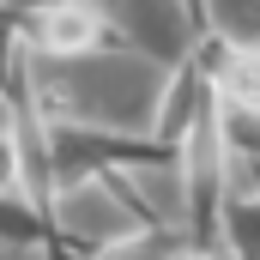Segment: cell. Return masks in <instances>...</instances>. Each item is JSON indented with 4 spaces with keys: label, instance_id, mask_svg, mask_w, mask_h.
<instances>
[{
    "label": "cell",
    "instance_id": "6da1fadb",
    "mask_svg": "<svg viewBox=\"0 0 260 260\" xmlns=\"http://www.w3.org/2000/svg\"><path fill=\"white\" fill-rule=\"evenodd\" d=\"M176 61L139 49L127 37H103L79 55H30L24 49V103L37 121H73L127 139H157V109Z\"/></svg>",
    "mask_w": 260,
    "mask_h": 260
},
{
    "label": "cell",
    "instance_id": "7a4b0ae2",
    "mask_svg": "<svg viewBox=\"0 0 260 260\" xmlns=\"http://www.w3.org/2000/svg\"><path fill=\"white\" fill-rule=\"evenodd\" d=\"M49 224H55V236H67L73 248H91V254H127L151 230L145 212L127 200V188L115 176H73V182H61L49 194Z\"/></svg>",
    "mask_w": 260,
    "mask_h": 260
},
{
    "label": "cell",
    "instance_id": "3957f363",
    "mask_svg": "<svg viewBox=\"0 0 260 260\" xmlns=\"http://www.w3.org/2000/svg\"><path fill=\"white\" fill-rule=\"evenodd\" d=\"M12 6L30 55H79V49H97L103 37H121L97 0H12Z\"/></svg>",
    "mask_w": 260,
    "mask_h": 260
},
{
    "label": "cell",
    "instance_id": "277c9868",
    "mask_svg": "<svg viewBox=\"0 0 260 260\" xmlns=\"http://www.w3.org/2000/svg\"><path fill=\"white\" fill-rule=\"evenodd\" d=\"M97 6H103V18L127 43L164 55V61H188L200 49V30H194V18H188L182 0H97Z\"/></svg>",
    "mask_w": 260,
    "mask_h": 260
},
{
    "label": "cell",
    "instance_id": "5b68a950",
    "mask_svg": "<svg viewBox=\"0 0 260 260\" xmlns=\"http://www.w3.org/2000/svg\"><path fill=\"white\" fill-rule=\"evenodd\" d=\"M212 30L260 43V0H212Z\"/></svg>",
    "mask_w": 260,
    "mask_h": 260
},
{
    "label": "cell",
    "instance_id": "8992f818",
    "mask_svg": "<svg viewBox=\"0 0 260 260\" xmlns=\"http://www.w3.org/2000/svg\"><path fill=\"white\" fill-rule=\"evenodd\" d=\"M182 6H188V18H194L200 37H212V0H182Z\"/></svg>",
    "mask_w": 260,
    "mask_h": 260
},
{
    "label": "cell",
    "instance_id": "52a82bcc",
    "mask_svg": "<svg viewBox=\"0 0 260 260\" xmlns=\"http://www.w3.org/2000/svg\"><path fill=\"white\" fill-rule=\"evenodd\" d=\"M0 6H6V0H0Z\"/></svg>",
    "mask_w": 260,
    "mask_h": 260
}]
</instances>
